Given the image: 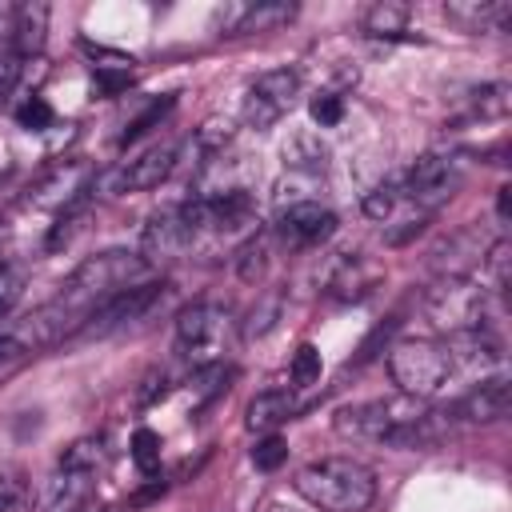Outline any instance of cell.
<instances>
[{"label": "cell", "mask_w": 512, "mask_h": 512, "mask_svg": "<svg viewBox=\"0 0 512 512\" xmlns=\"http://www.w3.org/2000/svg\"><path fill=\"white\" fill-rule=\"evenodd\" d=\"M332 428L344 440L388 444V448H432L440 440V412H428L412 396H376L336 412Z\"/></svg>", "instance_id": "cell-1"}, {"label": "cell", "mask_w": 512, "mask_h": 512, "mask_svg": "<svg viewBox=\"0 0 512 512\" xmlns=\"http://www.w3.org/2000/svg\"><path fill=\"white\" fill-rule=\"evenodd\" d=\"M148 280V260L140 252H124V248H112V252H96L88 256L68 280L64 288L48 300L68 328H80L92 308H100L104 300H112L116 292L132 288V284H144Z\"/></svg>", "instance_id": "cell-2"}, {"label": "cell", "mask_w": 512, "mask_h": 512, "mask_svg": "<svg viewBox=\"0 0 512 512\" xmlns=\"http://www.w3.org/2000/svg\"><path fill=\"white\" fill-rule=\"evenodd\" d=\"M292 488L320 512H368L376 500V476L368 464L352 456H320L308 460Z\"/></svg>", "instance_id": "cell-3"}, {"label": "cell", "mask_w": 512, "mask_h": 512, "mask_svg": "<svg viewBox=\"0 0 512 512\" xmlns=\"http://www.w3.org/2000/svg\"><path fill=\"white\" fill-rule=\"evenodd\" d=\"M424 316L444 336L488 328V292L464 276H440L424 292Z\"/></svg>", "instance_id": "cell-4"}, {"label": "cell", "mask_w": 512, "mask_h": 512, "mask_svg": "<svg viewBox=\"0 0 512 512\" xmlns=\"http://www.w3.org/2000/svg\"><path fill=\"white\" fill-rule=\"evenodd\" d=\"M388 376L400 388V396L428 400L448 384L452 364H448L444 344L436 340H400L388 348Z\"/></svg>", "instance_id": "cell-5"}, {"label": "cell", "mask_w": 512, "mask_h": 512, "mask_svg": "<svg viewBox=\"0 0 512 512\" xmlns=\"http://www.w3.org/2000/svg\"><path fill=\"white\" fill-rule=\"evenodd\" d=\"M228 328H232L228 304L196 300L176 316V352L184 360H192L196 368H212L220 360V352H224Z\"/></svg>", "instance_id": "cell-6"}, {"label": "cell", "mask_w": 512, "mask_h": 512, "mask_svg": "<svg viewBox=\"0 0 512 512\" xmlns=\"http://www.w3.org/2000/svg\"><path fill=\"white\" fill-rule=\"evenodd\" d=\"M464 176H468V164H464L460 152H424L404 172L400 192H404V200H412L424 212H432V208H440L444 200H452L460 192Z\"/></svg>", "instance_id": "cell-7"}, {"label": "cell", "mask_w": 512, "mask_h": 512, "mask_svg": "<svg viewBox=\"0 0 512 512\" xmlns=\"http://www.w3.org/2000/svg\"><path fill=\"white\" fill-rule=\"evenodd\" d=\"M204 232V220H200V204L196 196L184 200V204H172V208H160L148 216L144 232H140V248H144V260H172V256H184L196 236Z\"/></svg>", "instance_id": "cell-8"}, {"label": "cell", "mask_w": 512, "mask_h": 512, "mask_svg": "<svg viewBox=\"0 0 512 512\" xmlns=\"http://www.w3.org/2000/svg\"><path fill=\"white\" fill-rule=\"evenodd\" d=\"M300 96V72L296 68H272L256 76V84L244 96V124L256 132H268Z\"/></svg>", "instance_id": "cell-9"}, {"label": "cell", "mask_w": 512, "mask_h": 512, "mask_svg": "<svg viewBox=\"0 0 512 512\" xmlns=\"http://www.w3.org/2000/svg\"><path fill=\"white\" fill-rule=\"evenodd\" d=\"M176 160H180V148H176V144H152V148H144L140 156H132V160L116 164L112 172H104V176H100V192H104V196L148 192V188H156L160 180H168V172L176 168Z\"/></svg>", "instance_id": "cell-10"}, {"label": "cell", "mask_w": 512, "mask_h": 512, "mask_svg": "<svg viewBox=\"0 0 512 512\" xmlns=\"http://www.w3.org/2000/svg\"><path fill=\"white\" fill-rule=\"evenodd\" d=\"M160 296H164V284H156V280L132 284V288L116 292L112 300H104L100 308H92V316L80 324V336H112V332L128 328L132 320H140Z\"/></svg>", "instance_id": "cell-11"}, {"label": "cell", "mask_w": 512, "mask_h": 512, "mask_svg": "<svg viewBox=\"0 0 512 512\" xmlns=\"http://www.w3.org/2000/svg\"><path fill=\"white\" fill-rule=\"evenodd\" d=\"M92 188V168L84 160H60L52 164L32 188H28V204L32 208H52V212H64L68 204L84 200Z\"/></svg>", "instance_id": "cell-12"}, {"label": "cell", "mask_w": 512, "mask_h": 512, "mask_svg": "<svg viewBox=\"0 0 512 512\" xmlns=\"http://www.w3.org/2000/svg\"><path fill=\"white\" fill-rule=\"evenodd\" d=\"M336 212L320 200H300V204H284L276 216V236L288 248H312L320 240H328L336 232Z\"/></svg>", "instance_id": "cell-13"}, {"label": "cell", "mask_w": 512, "mask_h": 512, "mask_svg": "<svg viewBox=\"0 0 512 512\" xmlns=\"http://www.w3.org/2000/svg\"><path fill=\"white\" fill-rule=\"evenodd\" d=\"M92 488H96V472L92 468H72V464L56 460L52 476L40 488V512H80L88 504Z\"/></svg>", "instance_id": "cell-14"}, {"label": "cell", "mask_w": 512, "mask_h": 512, "mask_svg": "<svg viewBox=\"0 0 512 512\" xmlns=\"http://www.w3.org/2000/svg\"><path fill=\"white\" fill-rule=\"evenodd\" d=\"M508 400H512V384L508 376H484L472 392H464L456 404H452V416L464 420V424H496L508 416Z\"/></svg>", "instance_id": "cell-15"}, {"label": "cell", "mask_w": 512, "mask_h": 512, "mask_svg": "<svg viewBox=\"0 0 512 512\" xmlns=\"http://www.w3.org/2000/svg\"><path fill=\"white\" fill-rule=\"evenodd\" d=\"M484 252H488V240H484V232L472 224V228L452 232V236L432 252V268H436L440 276H464L472 264L484 260Z\"/></svg>", "instance_id": "cell-16"}, {"label": "cell", "mask_w": 512, "mask_h": 512, "mask_svg": "<svg viewBox=\"0 0 512 512\" xmlns=\"http://www.w3.org/2000/svg\"><path fill=\"white\" fill-rule=\"evenodd\" d=\"M444 352H448V364H452V368L464 364V368H480V372H488V368H496V364L504 360L500 340H496L488 328H472V332L448 336V340H444Z\"/></svg>", "instance_id": "cell-17"}, {"label": "cell", "mask_w": 512, "mask_h": 512, "mask_svg": "<svg viewBox=\"0 0 512 512\" xmlns=\"http://www.w3.org/2000/svg\"><path fill=\"white\" fill-rule=\"evenodd\" d=\"M296 16L292 4H232L224 8L220 24H224V36H248V32H272L276 24H288Z\"/></svg>", "instance_id": "cell-18"}, {"label": "cell", "mask_w": 512, "mask_h": 512, "mask_svg": "<svg viewBox=\"0 0 512 512\" xmlns=\"http://www.w3.org/2000/svg\"><path fill=\"white\" fill-rule=\"evenodd\" d=\"M444 16L460 24L464 32H500L512 20L508 0H452L444 4Z\"/></svg>", "instance_id": "cell-19"}, {"label": "cell", "mask_w": 512, "mask_h": 512, "mask_svg": "<svg viewBox=\"0 0 512 512\" xmlns=\"http://www.w3.org/2000/svg\"><path fill=\"white\" fill-rule=\"evenodd\" d=\"M380 280V268H372L364 256H344L332 276H328V296L332 300H364Z\"/></svg>", "instance_id": "cell-20"}, {"label": "cell", "mask_w": 512, "mask_h": 512, "mask_svg": "<svg viewBox=\"0 0 512 512\" xmlns=\"http://www.w3.org/2000/svg\"><path fill=\"white\" fill-rule=\"evenodd\" d=\"M292 412H296L292 392H288V388H268V392H260V396L248 400V408H244V428H248V432H272V428H280L284 420H292Z\"/></svg>", "instance_id": "cell-21"}, {"label": "cell", "mask_w": 512, "mask_h": 512, "mask_svg": "<svg viewBox=\"0 0 512 512\" xmlns=\"http://www.w3.org/2000/svg\"><path fill=\"white\" fill-rule=\"evenodd\" d=\"M44 36H48V8L44 4H20L12 12V32L8 40L16 44V52L28 60L44 48Z\"/></svg>", "instance_id": "cell-22"}, {"label": "cell", "mask_w": 512, "mask_h": 512, "mask_svg": "<svg viewBox=\"0 0 512 512\" xmlns=\"http://www.w3.org/2000/svg\"><path fill=\"white\" fill-rule=\"evenodd\" d=\"M364 36H372V40H412V32H408V8L404 4H392V0L372 4L368 16H364Z\"/></svg>", "instance_id": "cell-23"}, {"label": "cell", "mask_w": 512, "mask_h": 512, "mask_svg": "<svg viewBox=\"0 0 512 512\" xmlns=\"http://www.w3.org/2000/svg\"><path fill=\"white\" fill-rule=\"evenodd\" d=\"M88 216H92V208H88V196L84 200H76V204H68L64 212H56V224H52V232H48V252H60V248H68L84 228H88Z\"/></svg>", "instance_id": "cell-24"}, {"label": "cell", "mask_w": 512, "mask_h": 512, "mask_svg": "<svg viewBox=\"0 0 512 512\" xmlns=\"http://www.w3.org/2000/svg\"><path fill=\"white\" fill-rule=\"evenodd\" d=\"M268 256H272V240H268V232L248 236V240L240 244V252H236V276L248 280V284H256V280L268 272Z\"/></svg>", "instance_id": "cell-25"}, {"label": "cell", "mask_w": 512, "mask_h": 512, "mask_svg": "<svg viewBox=\"0 0 512 512\" xmlns=\"http://www.w3.org/2000/svg\"><path fill=\"white\" fill-rule=\"evenodd\" d=\"M480 264H484V284H488L484 292H496V296L508 292V280H512V244L504 236L488 244V252H484Z\"/></svg>", "instance_id": "cell-26"}, {"label": "cell", "mask_w": 512, "mask_h": 512, "mask_svg": "<svg viewBox=\"0 0 512 512\" xmlns=\"http://www.w3.org/2000/svg\"><path fill=\"white\" fill-rule=\"evenodd\" d=\"M324 156H328V148L316 144L312 136H292V140L284 144V164H288L292 172H312V176H320Z\"/></svg>", "instance_id": "cell-27"}, {"label": "cell", "mask_w": 512, "mask_h": 512, "mask_svg": "<svg viewBox=\"0 0 512 512\" xmlns=\"http://www.w3.org/2000/svg\"><path fill=\"white\" fill-rule=\"evenodd\" d=\"M508 104H512V88L504 80L484 84V88L472 92V116H480V120H500L508 112Z\"/></svg>", "instance_id": "cell-28"}, {"label": "cell", "mask_w": 512, "mask_h": 512, "mask_svg": "<svg viewBox=\"0 0 512 512\" xmlns=\"http://www.w3.org/2000/svg\"><path fill=\"white\" fill-rule=\"evenodd\" d=\"M92 76H96V88H100L104 96H116V92H124V88L132 84V60L112 56V60H104V64H92Z\"/></svg>", "instance_id": "cell-29"}, {"label": "cell", "mask_w": 512, "mask_h": 512, "mask_svg": "<svg viewBox=\"0 0 512 512\" xmlns=\"http://www.w3.org/2000/svg\"><path fill=\"white\" fill-rule=\"evenodd\" d=\"M404 200V192H400V180H384V184H376L372 192H364V212L372 216V220H388L392 212H396V204Z\"/></svg>", "instance_id": "cell-30"}, {"label": "cell", "mask_w": 512, "mask_h": 512, "mask_svg": "<svg viewBox=\"0 0 512 512\" xmlns=\"http://www.w3.org/2000/svg\"><path fill=\"white\" fill-rule=\"evenodd\" d=\"M132 460H136V468L144 476H156V468H160V436L152 428H136V436H132Z\"/></svg>", "instance_id": "cell-31"}, {"label": "cell", "mask_w": 512, "mask_h": 512, "mask_svg": "<svg viewBox=\"0 0 512 512\" xmlns=\"http://www.w3.org/2000/svg\"><path fill=\"white\" fill-rule=\"evenodd\" d=\"M172 104H176V96H164V100H156V104H148V112H140L128 128H124V136H120V144H132V140H140L144 132H152V128H160V120L172 112Z\"/></svg>", "instance_id": "cell-32"}, {"label": "cell", "mask_w": 512, "mask_h": 512, "mask_svg": "<svg viewBox=\"0 0 512 512\" xmlns=\"http://www.w3.org/2000/svg\"><path fill=\"white\" fill-rule=\"evenodd\" d=\"M20 72H24V56L16 52V44L4 36L0 40V104L12 96V88L20 84Z\"/></svg>", "instance_id": "cell-33"}, {"label": "cell", "mask_w": 512, "mask_h": 512, "mask_svg": "<svg viewBox=\"0 0 512 512\" xmlns=\"http://www.w3.org/2000/svg\"><path fill=\"white\" fill-rule=\"evenodd\" d=\"M24 284H28V272L20 264H0V320L16 308V300L24 296Z\"/></svg>", "instance_id": "cell-34"}, {"label": "cell", "mask_w": 512, "mask_h": 512, "mask_svg": "<svg viewBox=\"0 0 512 512\" xmlns=\"http://www.w3.org/2000/svg\"><path fill=\"white\" fill-rule=\"evenodd\" d=\"M16 124L28 128V132L52 128V108H48V100H44V96H28V100L16 108Z\"/></svg>", "instance_id": "cell-35"}, {"label": "cell", "mask_w": 512, "mask_h": 512, "mask_svg": "<svg viewBox=\"0 0 512 512\" xmlns=\"http://www.w3.org/2000/svg\"><path fill=\"white\" fill-rule=\"evenodd\" d=\"M312 120H316L320 128H336V124L344 120V96H336V92H316V96H312Z\"/></svg>", "instance_id": "cell-36"}, {"label": "cell", "mask_w": 512, "mask_h": 512, "mask_svg": "<svg viewBox=\"0 0 512 512\" xmlns=\"http://www.w3.org/2000/svg\"><path fill=\"white\" fill-rule=\"evenodd\" d=\"M276 316H280V296H268L260 300L252 312H248V324H244V336H264L276 328Z\"/></svg>", "instance_id": "cell-37"}, {"label": "cell", "mask_w": 512, "mask_h": 512, "mask_svg": "<svg viewBox=\"0 0 512 512\" xmlns=\"http://www.w3.org/2000/svg\"><path fill=\"white\" fill-rule=\"evenodd\" d=\"M320 380V352L316 344H300L292 356V384H316Z\"/></svg>", "instance_id": "cell-38"}, {"label": "cell", "mask_w": 512, "mask_h": 512, "mask_svg": "<svg viewBox=\"0 0 512 512\" xmlns=\"http://www.w3.org/2000/svg\"><path fill=\"white\" fill-rule=\"evenodd\" d=\"M284 460H288V444H284L280 436H272V432L252 448V464H256L260 472H272V468H280Z\"/></svg>", "instance_id": "cell-39"}, {"label": "cell", "mask_w": 512, "mask_h": 512, "mask_svg": "<svg viewBox=\"0 0 512 512\" xmlns=\"http://www.w3.org/2000/svg\"><path fill=\"white\" fill-rule=\"evenodd\" d=\"M24 480L16 476V472H4L0 476V512H20V504H24Z\"/></svg>", "instance_id": "cell-40"}, {"label": "cell", "mask_w": 512, "mask_h": 512, "mask_svg": "<svg viewBox=\"0 0 512 512\" xmlns=\"http://www.w3.org/2000/svg\"><path fill=\"white\" fill-rule=\"evenodd\" d=\"M508 192H512V188H500V196H496V216H500V220H508Z\"/></svg>", "instance_id": "cell-41"}, {"label": "cell", "mask_w": 512, "mask_h": 512, "mask_svg": "<svg viewBox=\"0 0 512 512\" xmlns=\"http://www.w3.org/2000/svg\"><path fill=\"white\" fill-rule=\"evenodd\" d=\"M4 252H8V224H0V264H8Z\"/></svg>", "instance_id": "cell-42"}, {"label": "cell", "mask_w": 512, "mask_h": 512, "mask_svg": "<svg viewBox=\"0 0 512 512\" xmlns=\"http://www.w3.org/2000/svg\"><path fill=\"white\" fill-rule=\"evenodd\" d=\"M4 172H8V160H0V180H4Z\"/></svg>", "instance_id": "cell-43"}, {"label": "cell", "mask_w": 512, "mask_h": 512, "mask_svg": "<svg viewBox=\"0 0 512 512\" xmlns=\"http://www.w3.org/2000/svg\"><path fill=\"white\" fill-rule=\"evenodd\" d=\"M108 512H120V508H108Z\"/></svg>", "instance_id": "cell-44"}, {"label": "cell", "mask_w": 512, "mask_h": 512, "mask_svg": "<svg viewBox=\"0 0 512 512\" xmlns=\"http://www.w3.org/2000/svg\"><path fill=\"white\" fill-rule=\"evenodd\" d=\"M80 512H84V508H80Z\"/></svg>", "instance_id": "cell-45"}]
</instances>
